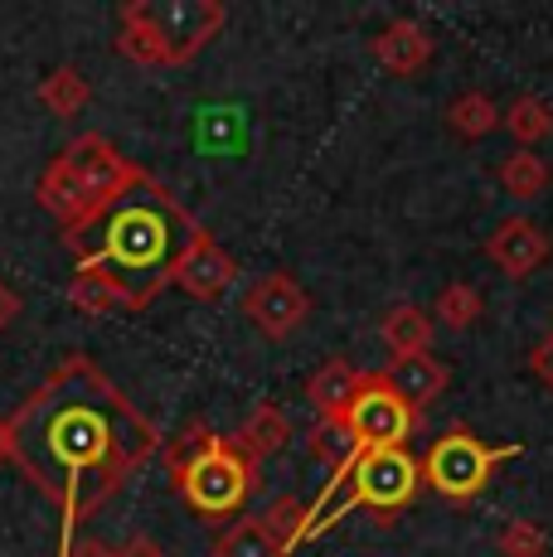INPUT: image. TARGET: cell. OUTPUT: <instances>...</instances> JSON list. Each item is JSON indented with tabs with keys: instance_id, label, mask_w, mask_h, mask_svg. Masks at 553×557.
<instances>
[{
	"instance_id": "14",
	"label": "cell",
	"mask_w": 553,
	"mask_h": 557,
	"mask_svg": "<svg viewBox=\"0 0 553 557\" xmlns=\"http://www.w3.org/2000/svg\"><path fill=\"white\" fill-rule=\"evenodd\" d=\"M233 446H238L243 456L258 466V460H268V456H276L286 442H292V422H286V412L276 403H258L248 417H243V426L229 436Z\"/></svg>"
},
{
	"instance_id": "20",
	"label": "cell",
	"mask_w": 553,
	"mask_h": 557,
	"mask_svg": "<svg viewBox=\"0 0 553 557\" xmlns=\"http://www.w3.org/2000/svg\"><path fill=\"white\" fill-rule=\"evenodd\" d=\"M116 53H122V59H132V63H142V69H165V49H161V39H156V29L142 20L136 0H132V5H122Z\"/></svg>"
},
{
	"instance_id": "25",
	"label": "cell",
	"mask_w": 553,
	"mask_h": 557,
	"mask_svg": "<svg viewBox=\"0 0 553 557\" xmlns=\"http://www.w3.org/2000/svg\"><path fill=\"white\" fill-rule=\"evenodd\" d=\"M481 292L476 286H466V282H452V286H442V296H438V320L446 330H471L476 320H481Z\"/></svg>"
},
{
	"instance_id": "6",
	"label": "cell",
	"mask_w": 553,
	"mask_h": 557,
	"mask_svg": "<svg viewBox=\"0 0 553 557\" xmlns=\"http://www.w3.org/2000/svg\"><path fill=\"white\" fill-rule=\"evenodd\" d=\"M525 446L509 442V446H486L481 436L471 432H446L432 442L428 460H418L422 466V480H428V490H438V495L446 499V505H471V499H481V490L491 485V475L505 460H515Z\"/></svg>"
},
{
	"instance_id": "17",
	"label": "cell",
	"mask_w": 553,
	"mask_h": 557,
	"mask_svg": "<svg viewBox=\"0 0 553 557\" xmlns=\"http://www.w3.org/2000/svg\"><path fill=\"white\" fill-rule=\"evenodd\" d=\"M500 126L515 136L519 151H529L534 141L553 136V107H549L544 98H534V92H519V98L509 102L505 112H500Z\"/></svg>"
},
{
	"instance_id": "4",
	"label": "cell",
	"mask_w": 553,
	"mask_h": 557,
	"mask_svg": "<svg viewBox=\"0 0 553 557\" xmlns=\"http://www.w3.org/2000/svg\"><path fill=\"white\" fill-rule=\"evenodd\" d=\"M170 480L199 519H229L258 495V466L219 432L189 426L170 446Z\"/></svg>"
},
{
	"instance_id": "19",
	"label": "cell",
	"mask_w": 553,
	"mask_h": 557,
	"mask_svg": "<svg viewBox=\"0 0 553 557\" xmlns=\"http://www.w3.org/2000/svg\"><path fill=\"white\" fill-rule=\"evenodd\" d=\"M69 301H73V310H83V315H112V310H132L126 292L112 282L108 272H73Z\"/></svg>"
},
{
	"instance_id": "8",
	"label": "cell",
	"mask_w": 553,
	"mask_h": 557,
	"mask_svg": "<svg viewBox=\"0 0 553 557\" xmlns=\"http://www.w3.org/2000/svg\"><path fill=\"white\" fill-rule=\"evenodd\" d=\"M136 10H142V20L161 39L165 69L189 63L223 29V20H229L223 0H136Z\"/></svg>"
},
{
	"instance_id": "31",
	"label": "cell",
	"mask_w": 553,
	"mask_h": 557,
	"mask_svg": "<svg viewBox=\"0 0 553 557\" xmlns=\"http://www.w3.org/2000/svg\"><path fill=\"white\" fill-rule=\"evenodd\" d=\"M63 557H116V553L108 548V543H98V539H78Z\"/></svg>"
},
{
	"instance_id": "26",
	"label": "cell",
	"mask_w": 553,
	"mask_h": 557,
	"mask_svg": "<svg viewBox=\"0 0 553 557\" xmlns=\"http://www.w3.org/2000/svg\"><path fill=\"white\" fill-rule=\"evenodd\" d=\"M500 553L505 557H544L549 553V539L534 519H515L500 529Z\"/></svg>"
},
{
	"instance_id": "32",
	"label": "cell",
	"mask_w": 553,
	"mask_h": 557,
	"mask_svg": "<svg viewBox=\"0 0 553 557\" xmlns=\"http://www.w3.org/2000/svg\"><path fill=\"white\" fill-rule=\"evenodd\" d=\"M0 466H10V426H5V417H0Z\"/></svg>"
},
{
	"instance_id": "16",
	"label": "cell",
	"mask_w": 553,
	"mask_h": 557,
	"mask_svg": "<svg viewBox=\"0 0 553 557\" xmlns=\"http://www.w3.org/2000/svg\"><path fill=\"white\" fill-rule=\"evenodd\" d=\"M379 335H384V349L393 359H408V355H428V339H432V315L422 306L403 301L393 306L384 315V325H379Z\"/></svg>"
},
{
	"instance_id": "22",
	"label": "cell",
	"mask_w": 553,
	"mask_h": 557,
	"mask_svg": "<svg viewBox=\"0 0 553 557\" xmlns=\"http://www.w3.org/2000/svg\"><path fill=\"white\" fill-rule=\"evenodd\" d=\"M35 98L49 107L54 116H73V112H83L93 98V88H88V78H83L73 63H63V69H54L45 83L35 88Z\"/></svg>"
},
{
	"instance_id": "18",
	"label": "cell",
	"mask_w": 553,
	"mask_h": 557,
	"mask_svg": "<svg viewBox=\"0 0 553 557\" xmlns=\"http://www.w3.org/2000/svg\"><path fill=\"white\" fill-rule=\"evenodd\" d=\"M214 557H286L282 543L272 539V529L262 519H233L229 529L214 539Z\"/></svg>"
},
{
	"instance_id": "15",
	"label": "cell",
	"mask_w": 553,
	"mask_h": 557,
	"mask_svg": "<svg viewBox=\"0 0 553 557\" xmlns=\"http://www.w3.org/2000/svg\"><path fill=\"white\" fill-rule=\"evenodd\" d=\"M355 388H359L355 363L331 359L325 369L311 373V383H306V398H311V407L321 412V422H340V417H345V407L355 403Z\"/></svg>"
},
{
	"instance_id": "27",
	"label": "cell",
	"mask_w": 553,
	"mask_h": 557,
	"mask_svg": "<svg viewBox=\"0 0 553 557\" xmlns=\"http://www.w3.org/2000/svg\"><path fill=\"white\" fill-rule=\"evenodd\" d=\"M311 451L321 456V460H331L335 470H345L349 460H355V442H349V432L340 422H321L311 432Z\"/></svg>"
},
{
	"instance_id": "21",
	"label": "cell",
	"mask_w": 553,
	"mask_h": 557,
	"mask_svg": "<svg viewBox=\"0 0 553 557\" xmlns=\"http://www.w3.org/2000/svg\"><path fill=\"white\" fill-rule=\"evenodd\" d=\"M500 189H505L509 199H519V203L539 199V195L549 189V165H544V156H534V151L505 156V160H500Z\"/></svg>"
},
{
	"instance_id": "2",
	"label": "cell",
	"mask_w": 553,
	"mask_h": 557,
	"mask_svg": "<svg viewBox=\"0 0 553 557\" xmlns=\"http://www.w3.org/2000/svg\"><path fill=\"white\" fill-rule=\"evenodd\" d=\"M205 223L185 209L161 180H142L98 223V248L78 252V272H108L126 292L132 310H146L170 286L175 262L199 238Z\"/></svg>"
},
{
	"instance_id": "24",
	"label": "cell",
	"mask_w": 553,
	"mask_h": 557,
	"mask_svg": "<svg viewBox=\"0 0 553 557\" xmlns=\"http://www.w3.org/2000/svg\"><path fill=\"white\" fill-rule=\"evenodd\" d=\"M262 523H268L272 539L282 543V553H292V548H302V543H306V523H311V509H306L302 499L282 495V499H272V509L262 513Z\"/></svg>"
},
{
	"instance_id": "12",
	"label": "cell",
	"mask_w": 553,
	"mask_h": 557,
	"mask_svg": "<svg viewBox=\"0 0 553 557\" xmlns=\"http://www.w3.org/2000/svg\"><path fill=\"white\" fill-rule=\"evenodd\" d=\"M374 59L384 63L393 78H413L432 59V39L418 20H393L374 35Z\"/></svg>"
},
{
	"instance_id": "29",
	"label": "cell",
	"mask_w": 553,
	"mask_h": 557,
	"mask_svg": "<svg viewBox=\"0 0 553 557\" xmlns=\"http://www.w3.org/2000/svg\"><path fill=\"white\" fill-rule=\"evenodd\" d=\"M116 557H165V548L151 539V533H132V539L116 548Z\"/></svg>"
},
{
	"instance_id": "5",
	"label": "cell",
	"mask_w": 553,
	"mask_h": 557,
	"mask_svg": "<svg viewBox=\"0 0 553 557\" xmlns=\"http://www.w3.org/2000/svg\"><path fill=\"white\" fill-rule=\"evenodd\" d=\"M418 485H422V466L413 460L403 446H384V451H355V466H349L345 480H325L321 499L311 509V523H306V543L316 533L335 529L349 509H369L379 523H393L403 509L418 499Z\"/></svg>"
},
{
	"instance_id": "13",
	"label": "cell",
	"mask_w": 553,
	"mask_h": 557,
	"mask_svg": "<svg viewBox=\"0 0 553 557\" xmlns=\"http://www.w3.org/2000/svg\"><path fill=\"white\" fill-rule=\"evenodd\" d=\"M389 383L403 393V403L413 407V412H422L432 398H442V388H446V379H452V369H446L442 359H432V355H408V359H393L389 363Z\"/></svg>"
},
{
	"instance_id": "23",
	"label": "cell",
	"mask_w": 553,
	"mask_h": 557,
	"mask_svg": "<svg viewBox=\"0 0 553 557\" xmlns=\"http://www.w3.org/2000/svg\"><path fill=\"white\" fill-rule=\"evenodd\" d=\"M446 126H452L462 141H481L500 126V107L486 98V92H462L452 107H446Z\"/></svg>"
},
{
	"instance_id": "30",
	"label": "cell",
	"mask_w": 553,
	"mask_h": 557,
	"mask_svg": "<svg viewBox=\"0 0 553 557\" xmlns=\"http://www.w3.org/2000/svg\"><path fill=\"white\" fill-rule=\"evenodd\" d=\"M15 315H20V296L10 292L5 282H0V330H5V325H15Z\"/></svg>"
},
{
	"instance_id": "7",
	"label": "cell",
	"mask_w": 553,
	"mask_h": 557,
	"mask_svg": "<svg viewBox=\"0 0 553 557\" xmlns=\"http://www.w3.org/2000/svg\"><path fill=\"white\" fill-rule=\"evenodd\" d=\"M340 426L349 432L355 451H384V446H403L408 432L418 426V412L403 403V393L389 383V373H359L355 403L345 407Z\"/></svg>"
},
{
	"instance_id": "28",
	"label": "cell",
	"mask_w": 553,
	"mask_h": 557,
	"mask_svg": "<svg viewBox=\"0 0 553 557\" xmlns=\"http://www.w3.org/2000/svg\"><path fill=\"white\" fill-rule=\"evenodd\" d=\"M529 373H534V379L553 393V330H549L544 339H539L534 349H529Z\"/></svg>"
},
{
	"instance_id": "11",
	"label": "cell",
	"mask_w": 553,
	"mask_h": 557,
	"mask_svg": "<svg viewBox=\"0 0 553 557\" xmlns=\"http://www.w3.org/2000/svg\"><path fill=\"white\" fill-rule=\"evenodd\" d=\"M486 252H491V262L500 272L509 276V282H525L529 272H539V267L549 262V233L539 228L534 219H500L495 233L486 238Z\"/></svg>"
},
{
	"instance_id": "3",
	"label": "cell",
	"mask_w": 553,
	"mask_h": 557,
	"mask_svg": "<svg viewBox=\"0 0 553 557\" xmlns=\"http://www.w3.org/2000/svg\"><path fill=\"white\" fill-rule=\"evenodd\" d=\"M142 180H151V175H146L136 160H126L122 151H116L108 136L83 132L78 141L63 146V151L45 165L35 195L59 219L63 243L78 252L83 233L98 228L102 213H108L112 203H122Z\"/></svg>"
},
{
	"instance_id": "10",
	"label": "cell",
	"mask_w": 553,
	"mask_h": 557,
	"mask_svg": "<svg viewBox=\"0 0 553 557\" xmlns=\"http://www.w3.org/2000/svg\"><path fill=\"white\" fill-rule=\"evenodd\" d=\"M170 282H175L185 296H195V301H219V296L238 282V262L209 238V228H199V238L189 243L185 257L175 262V276H170Z\"/></svg>"
},
{
	"instance_id": "1",
	"label": "cell",
	"mask_w": 553,
	"mask_h": 557,
	"mask_svg": "<svg viewBox=\"0 0 553 557\" xmlns=\"http://www.w3.org/2000/svg\"><path fill=\"white\" fill-rule=\"evenodd\" d=\"M10 426V466L59 505L63 548L136 470L161 451V432L88 355H69L29 393Z\"/></svg>"
},
{
	"instance_id": "9",
	"label": "cell",
	"mask_w": 553,
	"mask_h": 557,
	"mask_svg": "<svg viewBox=\"0 0 553 557\" xmlns=\"http://www.w3.org/2000/svg\"><path fill=\"white\" fill-rule=\"evenodd\" d=\"M243 315H248L268 339H286L306 325V315H311V296L302 292V282H296L292 272H268L248 286V296H243Z\"/></svg>"
}]
</instances>
